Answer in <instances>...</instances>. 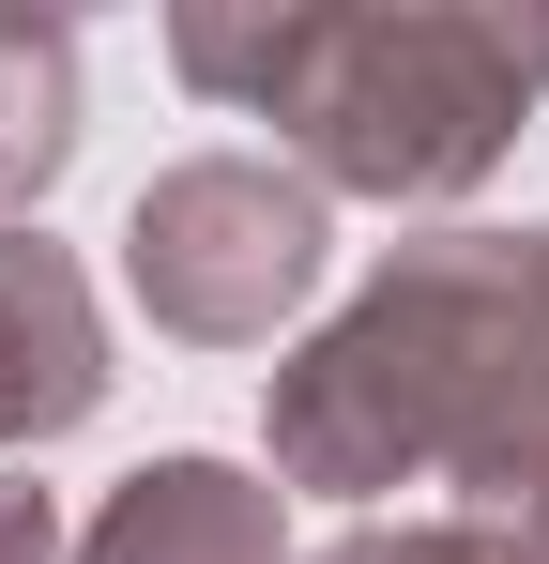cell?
Returning a JSON list of instances; mask_svg holds the SVG:
<instances>
[{
  "instance_id": "6da1fadb",
  "label": "cell",
  "mask_w": 549,
  "mask_h": 564,
  "mask_svg": "<svg viewBox=\"0 0 549 564\" xmlns=\"http://www.w3.org/2000/svg\"><path fill=\"white\" fill-rule=\"evenodd\" d=\"M274 488L321 503H519L549 488V229H428L381 245L366 290L260 397Z\"/></svg>"
},
{
  "instance_id": "7a4b0ae2",
  "label": "cell",
  "mask_w": 549,
  "mask_h": 564,
  "mask_svg": "<svg viewBox=\"0 0 549 564\" xmlns=\"http://www.w3.org/2000/svg\"><path fill=\"white\" fill-rule=\"evenodd\" d=\"M169 77L274 122L321 198L443 214L549 107V0H169Z\"/></svg>"
},
{
  "instance_id": "3957f363",
  "label": "cell",
  "mask_w": 549,
  "mask_h": 564,
  "mask_svg": "<svg viewBox=\"0 0 549 564\" xmlns=\"http://www.w3.org/2000/svg\"><path fill=\"white\" fill-rule=\"evenodd\" d=\"M321 260H336V198L305 184L290 153H183L122 214V290L183 351H260L274 321L321 290Z\"/></svg>"
},
{
  "instance_id": "277c9868",
  "label": "cell",
  "mask_w": 549,
  "mask_h": 564,
  "mask_svg": "<svg viewBox=\"0 0 549 564\" xmlns=\"http://www.w3.org/2000/svg\"><path fill=\"white\" fill-rule=\"evenodd\" d=\"M92 412H107V305H92L77 245L0 229V458L62 443Z\"/></svg>"
},
{
  "instance_id": "5b68a950",
  "label": "cell",
  "mask_w": 549,
  "mask_h": 564,
  "mask_svg": "<svg viewBox=\"0 0 549 564\" xmlns=\"http://www.w3.org/2000/svg\"><path fill=\"white\" fill-rule=\"evenodd\" d=\"M62 564H305L290 550V488L245 458H138L107 503H92V534Z\"/></svg>"
},
{
  "instance_id": "8992f818",
  "label": "cell",
  "mask_w": 549,
  "mask_h": 564,
  "mask_svg": "<svg viewBox=\"0 0 549 564\" xmlns=\"http://www.w3.org/2000/svg\"><path fill=\"white\" fill-rule=\"evenodd\" d=\"M77 169V31L62 15H0V229Z\"/></svg>"
},
{
  "instance_id": "52a82bcc",
  "label": "cell",
  "mask_w": 549,
  "mask_h": 564,
  "mask_svg": "<svg viewBox=\"0 0 549 564\" xmlns=\"http://www.w3.org/2000/svg\"><path fill=\"white\" fill-rule=\"evenodd\" d=\"M305 564H473V534L428 503V519H352L336 550H305Z\"/></svg>"
},
{
  "instance_id": "ba28073f",
  "label": "cell",
  "mask_w": 549,
  "mask_h": 564,
  "mask_svg": "<svg viewBox=\"0 0 549 564\" xmlns=\"http://www.w3.org/2000/svg\"><path fill=\"white\" fill-rule=\"evenodd\" d=\"M458 534H473V564H549V488H519V503H443Z\"/></svg>"
},
{
  "instance_id": "9c48e42d",
  "label": "cell",
  "mask_w": 549,
  "mask_h": 564,
  "mask_svg": "<svg viewBox=\"0 0 549 564\" xmlns=\"http://www.w3.org/2000/svg\"><path fill=\"white\" fill-rule=\"evenodd\" d=\"M62 488H31V473H0V564H62Z\"/></svg>"
}]
</instances>
